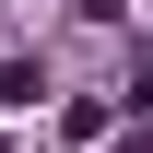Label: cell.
Returning <instances> with one entry per match:
<instances>
[{
    "label": "cell",
    "mask_w": 153,
    "mask_h": 153,
    "mask_svg": "<svg viewBox=\"0 0 153 153\" xmlns=\"http://www.w3.org/2000/svg\"><path fill=\"white\" fill-rule=\"evenodd\" d=\"M141 118H153V82H141Z\"/></svg>",
    "instance_id": "6da1fadb"
}]
</instances>
